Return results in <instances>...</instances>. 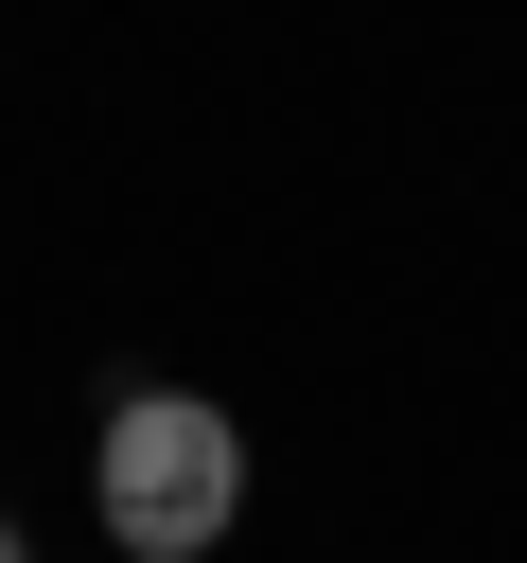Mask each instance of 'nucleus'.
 I'll list each match as a JSON object with an SVG mask.
<instances>
[{"label":"nucleus","mask_w":527,"mask_h":563,"mask_svg":"<svg viewBox=\"0 0 527 563\" xmlns=\"http://www.w3.org/2000/svg\"><path fill=\"white\" fill-rule=\"evenodd\" d=\"M88 510L123 563H211L246 528V422L211 387H123L105 440H88Z\"/></svg>","instance_id":"nucleus-1"},{"label":"nucleus","mask_w":527,"mask_h":563,"mask_svg":"<svg viewBox=\"0 0 527 563\" xmlns=\"http://www.w3.org/2000/svg\"><path fill=\"white\" fill-rule=\"evenodd\" d=\"M0 563H35V545H18V528H0Z\"/></svg>","instance_id":"nucleus-2"}]
</instances>
